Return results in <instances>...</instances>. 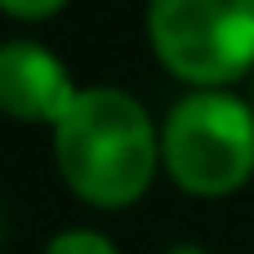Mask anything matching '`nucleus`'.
<instances>
[{
    "instance_id": "nucleus-1",
    "label": "nucleus",
    "mask_w": 254,
    "mask_h": 254,
    "mask_svg": "<svg viewBox=\"0 0 254 254\" xmlns=\"http://www.w3.org/2000/svg\"><path fill=\"white\" fill-rule=\"evenodd\" d=\"M54 156L63 179L85 201L129 205L156 174L161 134L134 94L116 85H89L54 125Z\"/></svg>"
},
{
    "instance_id": "nucleus-2",
    "label": "nucleus",
    "mask_w": 254,
    "mask_h": 254,
    "mask_svg": "<svg viewBox=\"0 0 254 254\" xmlns=\"http://www.w3.org/2000/svg\"><path fill=\"white\" fill-rule=\"evenodd\" d=\"M161 156L179 188L223 196L254 174V107L228 89L183 94L161 129Z\"/></svg>"
},
{
    "instance_id": "nucleus-3",
    "label": "nucleus",
    "mask_w": 254,
    "mask_h": 254,
    "mask_svg": "<svg viewBox=\"0 0 254 254\" xmlns=\"http://www.w3.org/2000/svg\"><path fill=\"white\" fill-rule=\"evenodd\" d=\"M147 36L174 76L219 89L254 67V0H147Z\"/></svg>"
},
{
    "instance_id": "nucleus-4",
    "label": "nucleus",
    "mask_w": 254,
    "mask_h": 254,
    "mask_svg": "<svg viewBox=\"0 0 254 254\" xmlns=\"http://www.w3.org/2000/svg\"><path fill=\"white\" fill-rule=\"evenodd\" d=\"M76 85L58 54L36 40H4L0 45V112L18 121H49L58 125L63 112L76 103Z\"/></svg>"
},
{
    "instance_id": "nucleus-5",
    "label": "nucleus",
    "mask_w": 254,
    "mask_h": 254,
    "mask_svg": "<svg viewBox=\"0 0 254 254\" xmlns=\"http://www.w3.org/2000/svg\"><path fill=\"white\" fill-rule=\"evenodd\" d=\"M45 254H116V246L94 228H71V232H58L45 246Z\"/></svg>"
},
{
    "instance_id": "nucleus-6",
    "label": "nucleus",
    "mask_w": 254,
    "mask_h": 254,
    "mask_svg": "<svg viewBox=\"0 0 254 254\" xmlns=\"http://www.w3.org/2000/svg\"><path fill=\"white\" fill-rule=\"evenodd\" d=\"M0 9L18 13V18H45V13L63 9V0H0Z\"/></svg>"
},
{
    "instance_id": "nucleus-7",
    "label": "nucleus",
    "mask_w": 254,
    "mask_h": 254,
    "mask_svg": "<svg viewBox=\"0 0 254 254\" xmlns=\"http://www.w3.org/2000/svg\"><path fill=\"white\" fill-rule=\"evenodd\" d=\"M165 254H205V250H201V246H188V241H183V246H170Z\"/></svg>"
},
{
    "instance_id": "nucleus-8",
    "label": "nucleus",
    "mask_w": 254,
    "mask_h": 254,
    "mask_svg": "<svg viewBox=\"0 0 254 254\" xmlns=\"http://www.w3.org/2000/svg\"><path fill=\"white\" fill-rule=\"evenodd\" d=\"M250 107H254V94H250Z\"/></svg>"
}]
</instances>
